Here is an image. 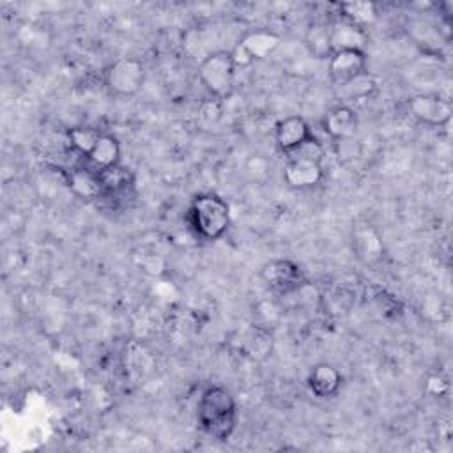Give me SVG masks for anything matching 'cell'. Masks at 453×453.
I'll use <instances>...</instances> for the list:
<instances>
[{
    "instance_id": "7c38bea8",
    "label": "cell",
    "mask_w": 453,
    "mask_h": 453,
    "mask_svg": "<svg viewBox=\"0 0 453 453\" xmlns=\"http://www.w3.org/2000/svg\"><path fill=\"white\" fill-rule=\"evenodd\" d=\"M324 179L322 163L306 159H288L283 168V180L294 189H310Z\"/></svg>"
},
{
    "instance_id": "ba28073f",
    "label": "cell",
    "mask_w": 453,
    "mask_h": 453,
    "mask_svg": "<svg viewBox=\"0 0 453 453\" xmlns=\"http://www.w3.org/2000/svg\"><path fill=\"white\" fill-rule=\"evenodd\" d=\"M329 25V42H331V53L334 51H345V50H356L365 51L368 44V32L349 19L336 16Z\"/></svg>"
},
{
    "instance_id": "5b68a950",
    "label": "cell",
    "mask_w": 453,
    "mask_h": 453,
    "mask_svg": "<svg viewBox=\"0 0 453 453\" xmlns=\"http://www.w3.org/2000/svg\"><path fill=\"white\" fill-rule=\"evenodd\" d=\"M260 280L278 296L301 292L310 283L301 265L290 258H274L265 262L260 267Z\"/></svg>"
},
{
    "instance_id": "9a60e30c",
    "label": "cell",
    "mask_w": 453,
    "mask_h": 453,
    "mask_svg": "<svg viewBox=\"0 0 453 453\" xmlns=\"http://www.w3.org/2000/svg\"><path fill=\"white\" fill-rule=\"evenodd\" d=\"M306 382L315 396L333 398L342 388V373L329 363H319L310 370Z\"/></svg>"
},
{
    "instance_id": "52a82bcc",
    "label": "cell",
    "mask_w": 453,
    "mask_h": 453,
    "mask_svg": "<svg viewBox=\"0 0 453 453\" xmlns=\"http://www.w3.org/2000/svg\"><path fill=\"white\" fill-rule=\"evenodd\" d=\"M327 73L334 85H343L366 73V53L356 50L334 51L327 58Z\"/></svg>"
},
{
    "instance_id": "8fae6325",
    "label": "cell",
    "mask_w": 453,
    "mask_h": 453,
    "mask_svg": "<svg viewBox=\"0 0 453 453\" xmlns=\"http://www.w3.org/2000/svg\"><path fill=\"white\" fill-rule=\"evenodd\" d=\"M65 184L71 193L81 202H99V198L103 196V184L99 173L87 165L71 168L65 173Z\"/></svg>"
},
{
    "instance_id": "ac0fdd59",
    "label": "cell",
    "mask_w": 453,
    "mask_h": 453,
    "mask_svg": "<svg viewBox=\"0 0 453 453\" xmlns=\"http://www.w3.org/2000/svg\"><path fill=\"white\" fill-rule=\"evenodd\" d=\"M342 18L349 19L350 23L368 28L377 19V7L372 2H343L338 5Z\"/></svg>"
},
{
    "instance_id": "7a4b0ae2",
    "label": "cell",
    "mask_w": 453,
    "mask_h": 453,
    "mask_svg": "<svg viewBox=\"0 0 453 453\" xmlns=\"http://www.w3.org/2000/svg\"><path fill=\"white\" fill-rule=\"evenodd\" d=\"M188 221L196 237L218 241L230 226V207L214 193H200L189 203Z\"/></svg>"
},
{
    "instance_id": "ffe728a7",
    "label": "cell",
    "mask_w": 453,
    "mask_h": 453,
    "mask_svg": "<svg viewBox=\"0 0 453 453\" xmlns=\"http://www.w3.org/2000/svg\"><path fill=\"white\" fill-rule=\"evenodd\" d=\"M101 133L94 127H87V126H76V127H71L67 131V138H69V143L71 147L81 154L83 157L88 156V152L94 149V145L97 143Z\"/></svg>"
},
{
    "instance_id": "9c48e42d",
    "label": "cell",
    "mask_w": 453,
    "mask_h": 453,
    "mask_svg": "<svg viewBox=\"0 0 453 453\" xmlns=\"http://www.w3.org/2000/svg\"><path fill=\"white\" fill-rule=\"evenodd\" d=\"M97 173L103 184V196L99 200H108L111 203H117L122 198H127L129 193L134 189V173L131 172V168L120 163L110 168H104Z\"/></svg>"
},
{
    "instance_id": "6da1fadb",
    "label": "cell",
    "mask_w": 453,
    "mask_h": 453,
    "mask_svg": "<svg viewBox=\"0 0 453 453\" xmlns=\"http://www.w3.org/2000/svg\"><path fill=\"white\" fill-rule=\"evenodd\" d=\"M196 418L203 434L226 441L237 426V405L232 393L223 386H207L198 398Z\"/></svg>"
},
{
    "instance_id": "277c9868",
    "label": "cell",
    "mask_w": 453,
    "mask_h": 453,
    "mask_svg": "<svg viewBox=\"0 0 453 453\" xmlns=\"http://www.w3.org/2000/svg\"><path fill=\"white\" fill-rule=\"evenodd\" d=\"M103 81L113 96H136L145 83V65L133 57L117 58L104 69Z\"/></svg>"
},
{
    "instance_id": "603a6c76",
    "label": "cell",
    "mask_w": 453,
    "mask_h": 453,
    "mask_svg": "<svg viewBox=\"0 0 453 453\" xmlns=\"http://www.w3.org/2000/svg\"><path fill=\"white\" fill-rule=\"evenodd\" d=\"M288 159H306V161H317L322 163L324 157V145L315 138L310 136L304 140L297 149H294L290 154H287Z\"/></svg>"
},
{
    "instance_id": "8992f818",
    "label": "cell",
    "mask_w": 453,
    "mask_h": 453,
    "mask_svg": "<svg viewBox=\"0 0 453 453\" xmlns=\"http://www.w3.org/2000/svg\"><path fill=\"white\" fill-rule=\"evenodd\" d=\"M411 115L425 126L441 127L451 120L453 106L439 94H416L407 101Z\"/></svg>"
},
{
    "instance_id": "30bf717a",
    "label": "cell",
    "mask_w": 453,
    "mask_h": 453,
    "mask_svg": "<svg viewBox=\"0 0 453 453\" xmlns=\"http://www.w3.org/2000/svg\"><path fill=\"white\" fill-rule=\"evenodd\" d=\"M357 124L359 120L356 111L347 104H336L329 108L322 119L324 133L336 142L352 140L357 131Z\"/></svg>"
},
{
    "instance_id": "e0dca14e",
    "label": "cell",
    "mask_w": 453,
    "mask_h": 453,
    "mask_svg": "<svg viewBox=\"0 0 453 453\" xmlns=\"http://www.w3.org/2000/svg\"><path fill=\"white\" fill-rule=\"evenodd\" d=\"M357 257L365 262H375L382 257V241L372 226H357L352 235Z\"/></svg>"
},
{
    "instance_id": "5bb4252c",
    "label": "cell",
    "mask_w": 453,
    "mask_h": 453,
    "mask_svg": "<svg viewBox=\"0 0 453 453\" xmlns=\"http://www.w3.org/2000/svg\"><path fill=\"white\" fill-rule=\"evenodd\" d=\"M237 44L248 53V57L257 62V60H264L269 55H273L278 46L281 44V37L280 34L269 30V28H255L246 32Z\"/></svg>"
},
{
    "instance_id": "d6986e66",
    "label": "cell",
    "mask_w": 453,
    "mask_h": 453,
    "mask_svg": "<svg viewBox=\"0 0 453 453\" xmlns=\"http://www.w3.org/2000/svg\"><path fill=\"white\" fill-rule=\"evenodd\" d=\"M304 44L315 58H329L331 42H329V25L327 23H311L304 34Z\"/></svg>"
},
{
    "instance_id": "44dd1931",
    "label": "cell",
    "mask_w": 453,
    "mask_h": 453,
    "mask_svg": "<svg viewBox=\"0 0 453 453\" xmlns=\"http://www.w3.org/2000/svg\"><path fill=\"white\" fill-rule=\"evenodd\" d=\"M375 90H377V80L368 73H363L361 76L340 85V94L347 99H365V97H370Z\"/></svg>"
},
{
    "instance_id": "7402d4cb",
    "label": "cell",
    "mask_w": 453,
    "mask_h": 453,
    "mask_svg": "<svg viewBox=\"0 0 453 453\" xmlns=\"http://www.w3.org/2000/svg\"><path fill=\"white\" fill-rule=\"evenodd\" d=\"M223 101L216 99V97H209L205 99L200 108H198V122L203 127H212L218 126L219 120L223 119Z\"/></svg>"
},
{
    "instance_id": "3957f363",
    "label": "cell",
    "mask_w": 453,
    "mask_h": 453,
    "mask_svg": "<svg viewBox=\"0 0 453 453\" xmlns=\"http://www.w3.org/2000/svg\"><path fill=\"white\" fill-rule=\"evenodd\" d=\"M235 64L230 51L218 50L202 58L198 65V78L207 88L211 97L226 99L234 92L235 85Z\"/></svg>"
},
{
    "instance_id": "4fadbf2b",
    "label": "cell",
    "mask_w": 453,
    "mask_h": 453,
    "mask_svg": "<svg viewBox=\"0 0 453 453\" xmlns=\"http://www.w3.org/2000/svg\"><path fill=\"white\" fill-rule=\"evenodd\" d=\"M311 136L308 122L299 115H290L276 122L274 126V142L283 154H290L304 140Z\"/></svg>"
},
{
    "instance_id": "2e32d148",
    "label": "cell",
    "mask_w": 453,
    "mask_h": 453,
    "mask_svg": "<svg viewBox=\"0 0 453 453\" xmlns=\"http://www.w3.org/2000/svg\"><path fill=\"white\" fill-rule=\"evenodd\" d=\"M87 159V166L101 172L104 168H110L113 165L120 163V142L108 133H101L97 143L94 145V149L88 152Z\"/></svg>"
}]
</instances>
